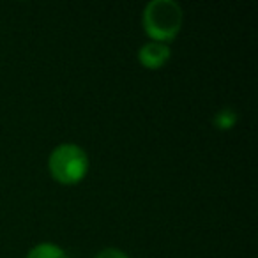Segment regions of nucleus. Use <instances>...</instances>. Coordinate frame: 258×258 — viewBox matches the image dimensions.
Instances as JSON below:
<instances>
[{
  "instance_id": "obj_1",
  "label": "nucleus",
  "mask_w": 258,
  "mask_h": 258,
  "mask_svg": "<svg viewBox=\"0 0 258 258\" xmlns=\"http://www.w3.org/2000/svg\"><path fill=\"white\" fill-rule=\"evenodd\" d=\"M182 20V9L175 0H152L144 9L142 25L151 41L168 44L179 36Z\"/></svg>"
},
{
  "instance_id": "obj_2",
  "label": "nucleus",
  "mask_w": 258,
  "mask_h": 258,
  "mask_svg": "<svg viewBox=\"0 0 258 258\" xmlns=\"http://www.w3.org/2000/svg\"><path fill=\"white\" fill-rule=\"evenodd\" d=\"M48 170L58 184L75 186L82 182L89 172V156L80 145L60 144L48 158Z\"/></svg>"
},
{
  "instance_id": "obj_3",
  "label": "nucleus",
  "mask_w": 258,
  "mask_h": 258,
  "mask_svg": "<svg viewBox=\"0 0 258 258\" xmlns=\"http://www.w3.org/2000/svg\"><path fill=\"white\" fill-rule=\"evenodd\" d=\"M172 57V50L168 44L163 43H145L144 46L138 50V62L144 66L145 69H159L166 64Z\"/></svg>"
},
{
  "instance_id": "obj_4",
  "label": "nucleus",
  "mask_w": 258,
  "mask_h": 258,
  "mask_svg": "<svg viewBox=\"0 0 258 258\" xmlns=\"http://www.w3.org/2000/svg\"><path fill=\"white\" fill-rule=\"evenodd\" d=\"M27 258H68V254L57 244L43 242L37 244L36 247H32L29 251V254H27Z\"/></svg>"
},
{
  "instance_id": "obj_5",
  "label": "nucleus",
  "mask_w": 258,
  "mask_h": 258,
  "mask_svg": "<svg viewBox=\"0 0 258 258\" xmlns=\"http://www.w3.org/2000/svg\"><path fill=\"white\" fill-rule=\"evenodd\" d=\"M235 122H237V113L233 110H230V108L221 110L214 117V125L218 129H223V131H226V129H232L233 125H235Z\"/></svg>"
},
{
  "instance_id": "obj_6",
  "label": "nucleus",
  "mask_w": 258,
  "mask_h": 258,
  "mask_svg": "<svg viewBox=\"0 0 258 258\" xmlns=\"http://www.w3.org/2000/svg\"><path fill=\"white\" fill-rule=\"evenodd\" d=\"M94 258H129L124 251L117 249V247H106V249L99 251Z\"/></svg>"
}]
</instances>
